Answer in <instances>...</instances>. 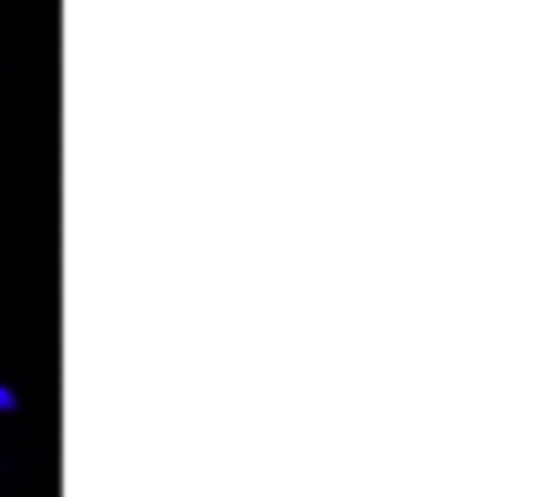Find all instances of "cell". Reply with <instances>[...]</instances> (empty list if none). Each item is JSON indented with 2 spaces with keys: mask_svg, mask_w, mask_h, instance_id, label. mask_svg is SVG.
Segmentation results:
<instances>
[{
  "mask_svg": "<svg viewBox=\"0 0 555 497\" xmlns=\"http://www.w3.org/2000/svg\"><path fill=\"white\" fill-rule=\"evenodd\" d=\"M15 410H20V391L0 381V415H15Z\"/></svg>",
  "mask_w": 555,
  "mask_h": 497,
  "instance_id": "obj_1",
  "label": "cell"
}]
</instances>
